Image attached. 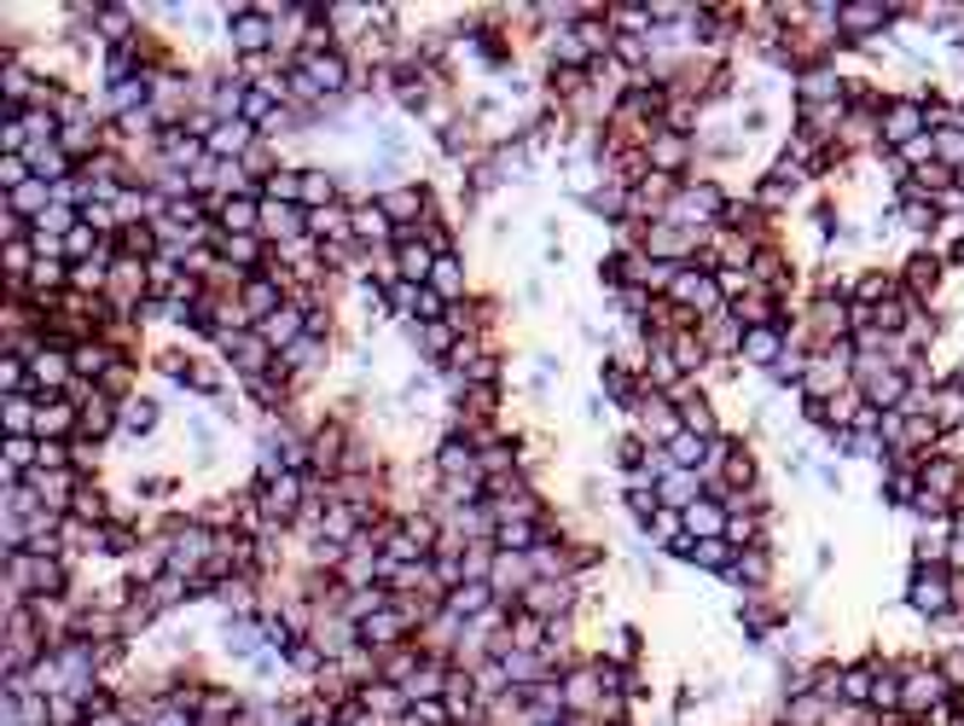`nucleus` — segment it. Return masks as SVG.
Here are the masks:
<instances>
[{
  "label": "nucleus",
  "instance_id": "2",
  "mask_svg": "<svg viewBox=\"0 0 964 726\" xmlns=\"http://www.w3.org/2000/svg\"><path fill=\"white\" fill-rule=\"evenodd\" d=\"M907 604H912L924 622L953 617V576H947V564H918V576H912V587H907Z\"/></svg>",
  "mask_w": 964,
  "mask_h": 726
},
{
  "label": "nucleus",
  "instance_id": "1",
  "mask_svg": "<svg viewBox=\"0 0 964 726\" xmlns=\"http://www.w3.org/2000/svg\"><path fill=\"white\" fill-rule=\"evenodd\" d=\"M941 703H953V686H947V674H941L935 663L907 669V674H901V715L924 720V715L941 709Z\"/></svg>",
  "mask_w": 964,
  "mask_h": 726
},
{
  "label": "nucleus",
  "instance_id": "28",
  "mask_svg": "<svg viewBox=\"0 0 964 726\" xmlns=\"http://www.w3.org/2000/svg\"><path fill=\"white\" fill-rule=\"evenodd\" d=\"M407 337L419 344L430 360H448L453 355V344H459V332L448 326V320H430V326H407Z\"/></svg>",
  "mask_w": 964,
  "mask_h": 726
},
{
  "label": "nucleus",
  "instance_id": "45",
  "mask_svg": "<svg viewBox=\"0 0 964 726\" xmlns=\"http://www.w3.org/2000/svg\"><path fill=\"white\" fill-rule=\"evenodd\" d=\"M187 383H192V390H203V396H221V372H216V367H203V360H192Z\"/></svg>",
  "mask_w": 964,
  "mask_h": 726
},
{
  "label": "nucleus",
  "instance_id": "11",
  "mask_svg": "<svg viewBox=\"0 0 964 726\" xmlns=\"http://www.w3.org/2000/svg\"><path fill=\"white\" fill-rule=\"evenodd\" d=\"M146 291H151L146 262H134V256H117V262H111V285H105V297L117 303V308H140V303H146Z\"/></svg>",
  "mask_w": 964,
  "mask_h": 726
},
{
  "label": "nucleus",
  "instance_id": "3",
  "mask_svg": "<svg viewBox=\"0 0 964 726\" xmlns=\"http://www.w3.org/2000/svg\"><path fill=\"white\" fill-rule=\"evenodd\" d=\"M221 355H227V367H233V372H244V383H250V378H268L273 367H280V355L262 344V332H256V326L221 332Z\"/></svg>",
  "mask_w": 964,
  "mask_h": 726
},
{
  "label": "nucleus",
  "instance_id": "30",
  "mask_svg": "<svg viewBox=\"0 0 964 726\" xmlns=\"http://www.w3.org/2000/svg\"><path fill=\"white\" fill-rule=\"evenodd\" d=\"M319 360H326V337H319V332H303V337H296V344L280 355V367H285V372H308V367H319Z\"/></svg>",
  "mask_w": 964,
  "mask_h": 726
},
{
  "label": "nucleus",
  "instance_id": "40",
  "mask_svg": "<svg viewBox=\"0 0 964 726\" xmlns=\"http://www.w3.org/2000/svg\"><path fill=\"white\" fill-rule=\"evenodd\" d=\"M71 512L82 517V524H87V529H94V524H111V517H117V512H111V506H105V494H99L94 483H82V494H76V506H71Z\"/></svg>",
  "mask_w": 964,
  "mask_h": 726
},
{
  "label": "nucleus",
  "instance_id": "20",
  "mask_svg": "<svg viewBox=\"0 0 964 726\" xmlns=\"http://www.w3.org/2000/svg\"><path fill=\"white\" fill-rule=\"evenodd\" d=\"M726 581H732V587H750V593H762V587L773 581V553H767V547H744L738 558H732Z\"/></svg>",
  "mask_w": 964,
  "mask_h": 726
},
{
  "label": "nucleus",
  "instance_id": "8",
  "mask_svg": "<svg viewBox=\"0 0 964 726\" xmlns=\"http://www.w3.org/2000/svg\"><path fill=\"white\" fill-rule=\"evenodd\" d=\"M412 628H419V622H412L396 599H389L384 610H373L366 622H355V633H360V645H366V651H396Z\"/></svg>",
  "mask_w": 964,
  "mask_h": 726
},
{
  "label": "nucleus",
  "instance_id": "32",
  "mask_svg": "<svg viewBox=\"0 0 964 726\" xmlns=\"http://www.w3.org/2000/svg\"><path fill=\"white\" fill-rule=\"evenodd\" d=\"M221 262L233 267V274H250V267H262V239H221Z\"/></svg>",
  "mask_w": 964,
  "mask_h": 726
},
{
  "label": "nucleus",
  "instance_id": "35",
  "mask_svg": "<svg viewBox=\"0 0 964 726\" xmlns=\"http://www.w3.org/2000/svg\"><path fill=\"white\" fill-rule=\"evenodd\" d=\"M35 413H41L35 396H7V436H35Z\"/></svg>",
  "mask_w": 964,
  "mask_h": 726
},
{
  "label": "nucleus",
  "instance_id": "27",
  "mask_svg": "<svg viewBox=\"0 0 964 726\" xmlns=\"http://www.w3.org/2000/svg\"><path fill=\"white\" fill-rule=\"evenodd\" d=\"M7 210L24 215V221H41L53 210V187H48V180H24L18 192H7Z\"/></svg>",
  "mask_w": 964,
  "mask_h": 726
},
{
  "label": "nucleus",
  "instance_id": "12",
  "mask_svg": "<svg viewBox=\"0 0 964 726\" xmlns=\"http://www.w3.org/2000/svg\"><path fill=\"white\" fill-rule=\"evenodd\" d=\"M296 64H303V71L314 76V87H319L326 99H343V94H349V53H343V48H332V53H308V59H296Z\"/></svg>",
  "mask_w": 964,
  "mask_h": 726
},
{
  "label": "nucleus",
  "instance_id": "38",
  "mask_svg": "<svg viewBox=\"0 0 964 726\" xmlns=\"http://www.w3.org/2000/svg\"><path fill=\"white\" fill-rule=\"evenodd\" d=\"M796 192V169H785V164H778L767 180H762V192H755V203H762V210H778V203H785Z\"/></svg>",
  "mask_w": 964,
  "mask_h": 726
},
{
  "label": "nucleus",
  "instance_id": "37",
  "mask_svg": "<svg viewBox=\"0 0 964 726\" xmlns=\"http://www.w3.org/2000/svg\"><path fill=\"white\" fill-rule=\"evenodd\" d=\"M930 140H935V164L958 175L964 169V128H935Z\"/></svg>",
  "mask_w": 964,
  "mask_h": 726
},
{
  "label": "nucleus",
  "instance_id": "21",
  "mask_svg": "<svg viewBox=\"0 0 964 726\" xmlns=\"http://www.w3.org/2000/svg\"><path fill=\"white\" fill-rule=\"evenodd\" d=\"M99 140H105V128H99L94 117H76V123H64V128H59V146H64V157H71L76 169L99 151Z\"/></svg>",
  "mask_w": 964,
  "mask_h": 726
},
{
  "label": "nucleus",
  "instance_id": "43",
  "mask_svg": "<svg viewBox=\"0 0 964 726\" xmlns=\"http://www.w3.org/2000/svg\"><path fill=\"white\" fill-rule=\"evenodd\" d=\"M24 180H35V169H30V157H24V151L0 157V187H7V192H18Z\"/></svg>",
  "mask_w": 964,
  "mask_h": 726
},
{
  "label": "nucleus",
  "instance_id": "23",
  "mask_svg": "<svg viewBox=\"0 0 964 726\" xmlns=\"http://www.w3.org/2000/svg\"><path fill=\"white\" fill-rule=\"evenodd\" d=\"M262 233H273L280 244L303 239L308 233V210H296V203H262Z\"/></svg>",
  "mask_w": 964,
  "mask_h": 726
},
{
  "label": "nucleus",
  "instance_id": "41",
  "mask_svg": "<svg viewBox=\"0 0 964 726\" xmlns=\"http://www.w3.org/2000/svg\"><path fill=\"white\" fill-rule=\"evenodd\" d=\"M935 285H941V256H912L907 262V291H924L930 297Z\"/></svg>",
  "mask_w": 964,
  "mask_h": 726
},
{
  "label": "nucleus",
  "instance_id": "33",
  "mask_svg": "<svg viewBox=\"0 0 964 726\" xmlns=\"http://www.w3.org/2000/svg\"><path fill=\"white\" fill-rule=\"evenodd\" d=\"M669 460H674L680 471H703V460H709V436H692V430H680V436L669 442Z\"/></svg>",
  "mask_w": 964,
  "mask_h": 726
},
{
  "label": "nucleus",
  "instance_id": "13",
  "mask_svg": "<svg viewBox=\"0 0 964 726\" xmlns=\"http://www.w3.org/2000/svg\"><path fill=\"white\" fill-rule=\"evenodd\" d=\"M494 604H500V593L489 581H459V587H448V599H442V610L453 622H482Z\"/></svg>",
  "mask_w": 964,
  "mask_h": 726
},
{
  "label": "nucleus",
  "instance_id": "24",
  "mask_svg": "<svg viewBox=\"0 0 964 726\" xmlns=\"http://www.w3.org/2000/svg\"><path fill=\"white\" fill-rule=\"evenodd\" d=\"M378 203L389 210V221H396V227L401 221H430V192L425 187H389Z\"/></svg>",
  "mask_w": 964,
  "mask_h": 726
},
{
  "label": "nucleus",
  "instance_id": "47",
  "mask_svg": "<svg viewBox=\"0 0 964 726\" xmlns=\"http://www.w3.org/2000/svg\"><path fill=\"white\" fill-rule=\"evenodd\" d=\"M233 726H268V709H239Z\"/></svg>",
  "mask_w": 964,
  "mask_h": 726
},
{
  "label": "nucleus",
  "instance_id": "36",
  "mask_svg": "<svg viewBox=\"0 0 964 726\" xmlns=\"http://www.w3.org/2000/svg\"><path fill=\"white\" fill-rule=\"evenodd\" d=\"M692 564H698V570L726 576V570H732V540H726V535H721V540H692Z\"/></svg>",
  "mask_w": 964,
  "mask_h": 726
},
{
  "label": "nucleus",
  "instance_id": "15",
  "mask_svg": "<svg viewBox=\"0 0 964 726\" xmlns=\"http://www.w3.org/2000/svg\"><path fill=\"white\" fill-rule=\"evenodd\" d=\"M778 355H785V320L773 326H744V344H738V360H750V367H778Z\"/></svg>",
  "mask_w": 964,
  "mask_h": 726
},
{
  "label": "nucleus",
  "instance_id": "9",
  "mask_svg": "<svg viewBox=\"0 0 964 726\" xmlns=\"http://www.w3.org/2000/svg\"><path fill=\"white\" fill-rule=\"evenodd\" d=\"M523 610H530V617H541V622L576 617V581H569V576H558V581H530Z\"/></svg>",
  "mask_w": 964,
  "mask_h": 726
},
{
  "label": "nucleus",
  "instance_id": "7",
  "mask_svg": "<svg viewBox=\"0 0 964 726\" xmlns=\"http://www.w3.org/2000/svg\"><path fill=\"white\" fill-rule=\"evenodd\" d=\"M692 157H698V140H692V134H680V128H651V140H646L651 175H685V169H692Z\"/></svg>",
  "mask_w": 964,
  "mask_h": 726
},
{
  "label": "nucleus",
  "instance_id": "34",
  "mask_svg": "<svg viewBox=\"0 0 964 726\" xmlns=\"http://www.w3.org/2000/svg\"><path fill=\"white\" fill-rule=\"evenodd\" d=\"M262 203H296V210H303V169H280V175H273L268 187H262Z\"/></svg>",
  "mask_w": 964,
  "mask_h": 726
},
{
  "label": "nucleus",
  "instance_id": "22",
  "mask_svg": "<svg viewBox=\"0 0 964 726\" xmlns=\"http://www.w3.org/2000/svg\"><path fill=\"white\" fill-rule=\"evenodd\" d=\"M71 360H76V378H87V383H105V372L117 367L123 355L111 349L105 337H87V344H76V349H71Z\"/></svg>",
  "mask_w": 964,
  "mask_h": 726
},
{
  "label": "nucleus",
  "instance_id": "18",
  "mask_svg": "<svg viewBox=\"0 0 964 726\" xmlns=\"http://www.w3.org/2000/svg\"><path fill=\"white\" fill-rule=\"evenodd\" d=\"M256 332H262V344H268L273 355H285V349L296 344V337H303V332H308V308H296V303H285L280 314H268V320H262Z\"/></svg>",
  "mask_w": 964,
  "mask_h": 726
},
{
  "label": "nucleus",
  "instance_id": "42",
  "mask_svg": "<svg viewBox=\"0 0 964 726\" xmlns=\"http://www.w3.org/2000/svg\"><path fill=\"white\" fill-rule=\"evenodd\" d=\"M721 471H726V483H732V488H755V460H750V448H732Z\"/></svg>",
  "mask_w": 964,
  "mask_h": 726
},
{
  "label": "nucleus",
  "instance_id": "5",
  "mask_svg": "<svg viewBox=\"0 0 964 726\" xmlns=\"http://www.w3.org/2000/svg\"><path fill=\"white\" fill-rule=\"evenodd\" d=\"M918 134H930V128H924V99H918V94L889 99V105H883V117H878V140L894 146V151H907Z\"/></svg>",
  "mask_w": 964,
  "mask_h": 726
},
{
  "label": "nucleus",
  "instance_id": "6",
  "mask_svg": "<svg viewBox=\"0 0 964 726\" xmlns=\"http://www.w3.org/2000/svg\"><path fill=\"white\" fill-rule=\"evenodd\" d=\"M889 24H894V7H883V0H855V7H837V35L848 41V48L878 41Z\"/></svg>",
  "mask_w": 964,
  "mask_h": 726
},
{
  "label": "nucleus",
  "instance_id": "25",
  "mask_svg": "<svg viewBox=\"0 0 964 726\" xmlns=\"http://www.w3.org/2000/svg\"><path fill=\"white\" fill-rule=\"evenodd\" d=\"M425 285H430L448 308H453V303H465V262H459V256H436V267H430V280H425Z\"/></svg>",
  "mask_w": 964,
  "mask_h": 726
},
{
  "label": "nucleus",
  "instance_id": "31",
  "mask_svg": "<svg viewBox=\"0 0 964 726\" xmlns=\"http://www.w3.org/2000/svg\"><path fill=\"white\" fill-rule=\"evenodd\" d=\"M337 203V175L332 169H303V210H326Z\"/></svg>",
  "mask_w": 964,
  "mask_h": 726
},
{
  "label": "nucleus",
  "instance_id": "14",
  "mask_svg": "<svg viewBox=\"0 0 964 726\" xmlns=\"http://www.w3.org/2000/svg\"><path fill=\"white\" fill-rule=\"evenodd\" d=\"M227 48H233L239 59H262V53L273 48V18H262L256 7H250L244 18H233V24H227Z\"/></svg>",
  "mask_w": 964,
  "mask_h": 726
},
{
  "label": "nucleus",
  "instance_id": "44",
  "mask_svg": "<svg viewBox=\"0 0 964 726\" xmlns=\"http://www.w3.org/2000/svg\"><path fill=\"white\" fill-rule=\"evenodd\" d=\"M773 617H778V610H773L762 593H755V599L744 604V628H750V633H767V628H773Z\"/></svg>",
  "mask_w": 964,
  "mask_h": 726
},
{
  "label": "nucleus",
  "instance_id": "46",
  "mask_svg": "<svg viewBox=\"0 0 964 726\" xmlns=\"http://www.w3.org/2000/svg\"><path fill=\"white\" fill-rule=\"evenodd\" d=\"M947 570H964V535L947 540Z\"/></svg>",
  "mask_w": 964,
  "mask_h": 726
},
{
  "label": "nucleus",
  "instance_id": "19",
  "mask_svg": "<svg viewBox=\"0 0 964 726\" xmlns=\"http://www.w3.org/2000/svg\"><path fill=\"white\" fill-rule=\"evenodd\" d=\"M657 501L669 506V512H685L692 501H703V476L698 471H680V465H669L657 476Z\"/></svg>",
  "mask_w": 964,
  "mask_h": 726
},
{
  "label": "nucleus",
  "instance_id": "29",
  "mask_svg": "<svg viewBox=\"0 0 964 726\" xmlns=\"http://www.w3.org/2000/svg\"><path fill=\"white\" fill-rule=\"evenodd\" d=\"M930 419H935L941 430H958V424H964V383H958V378L941 383V390L930 396Z\"/></svg>",
  "mask_w": 964,
  "mask_h": 726
},
{
  "label": "nucleus",
  "instance_id": "10",
  "mask_svg": "<svg viewBox=\"0 0 964 726\" xmlns=\"http://www.w3.org/2000/svg\"><path fill=\"white\" fill-rule=\"evenodd\" d=\"M646 256H651V262L680 267L685 256H698V233H692V227H674V221H651V233H646Z\"/></svg>",
  "mask_w": 964,
  "mask_h": 726
},
{
  "label": "nucleus",
  "instance_id": "26",
  "mask_svg": "<svg viewBox=\"0 0 964 726\" xmlns=\"http://www.w3.org/2000/svg\"><path fill=\"white\" fill-rule=\"evenodd\" d=\"M24 157H30L35 180H48V187H59V180H71V175H76V164L64 157V146H59V140H53V146H30Z\"/></svg>",
  "mask_w": 964,
  "mask_h": 726
},
{
  "label": "nucleus",
  "instance_id": "17",
  "mask_svg": "<svg viewBox=\"0 0 964 726\" xmlns=\"http://www.w3.org/2000/svg\"><path fill=\"white\" fill-rule=\"evenodd\" d=\"M726 517H732V506L715 501V494H703V501H692V506L680 512V524H685V535H692V540H721L726 535Z\"/></svg>",
  "mask_w": 964,
  "mask_h": 726
},
{
  "label": "nucleus",
  "instance_id": "4",
  "mask_svg": "<svg viewBox=\"0 0 964 726\" xmlns=\"http://www.w3.org/2000/svg\"><path fill=\"white\" fill-rule=\"evenodd\" d=\"M30 383H35V401H48V396H64L76 383V360L71 349H59V344H35L30 355Z\"/></svg>",
  "mask_w": 964,
  "mask_h": 726
},
{
  "label": "nucleus",
  "instance_id": "39",
  "mask_svg": "<svg viewBox=\"0 0 964 726\" xmlns=\"http://www.w3.org/2000/svg\"><path fill=\"white\" fill-rule=\"evenodd\" d=\"M123 430H128V436H151V430H157V401L151 396L123 401Z\"/></svg>",
  "mask_w": 964,
  "mask_h": 726
},
{
  "label": "nucleus",
  "instance_id": "16",
  "mask_svg": "<svg viewBox=\"0 0 964 726\" xmlns=\"http://www.w3.org/2000/svg\"><path fill=\"white\" fill-rule=\"evenodd\" d=\"M389 239H401V227L389 221V210L378 198H366V203H355V244H366V251H384Z\"/></svg>",
  "mask_w": 964,
  "mask_h": 726
}]
</instances>
